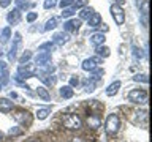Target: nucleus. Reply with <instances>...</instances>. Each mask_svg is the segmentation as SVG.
I'll list each match as a JSON object with an SVG mask.
<instances>
[{
	"label": "nucleus",
	"mask_w": 152,
	"mask_h": 142,
	"mask_svg": "<svg viewBox=\"0 0 152 142\" xmlns=\"http://www.w3.org/2000/svg\"><path fill=\"white\" fill-rule=\"evenodd\" d=\"M62 123H64L66 130H79V128H83V120L76 114H65L62 117Z\"/></svg>",
	"instance_id": "f257e3e1"
},
{
	"label": "nucleus",
	"mask_w": 152,
	"mask_h": 142,
	"mask_svg": "<svg viewBox=\"0 0 152 142\" xmlns=\"http://www.w3.org/2000/svg\"><path fill=\"white\" fill-rule=\"evenodd\" d=\"M119 126H121V120H119V117L116 114H111V115H108L106 118V123H104V130L109 136H114L116 133L119 131Z\"/></svg>",
	"instance_id": "f03ea898"
},
{
	"label": "nucleus",
	"mask_w": 152,
	"mask_h": 142,
	"mask_svg": "<svg viewBox=\"0 0 152 142\" xmlns=\"http://www.w3.org/2000/svg\"><path fill=\"white\" fill-rule=\"evenodd\" d=\"M128 99L132 103H136V104H146L147 103V92L146 90H141V88L130 90L128 92Z\"/></svg>",
	"instance_id": "7ed1b4c3"
},
{
	"label": "nucleus",
	"mask_w": 152,
	"mask_h": 142,
	"mask_svg": "<svg viewBox=\"0 0 152 142\" xmlns=\"http://www.w3.org/2000/svg\"><path fill=\"white\" fill-rule=\"evenodd\" d=\"M111 16H113L114 22H116L117 25H122V24L125 22V13H124L122 7H119V5H116V3L111 7Z\"/></svg>",
	"instance_id": "20e7f679"
},
{
	"label": "nucleus",
	"mask_w": 152,
	"mask_h": 142,
	"mask_svg": "<svg viewBox=\"0 0 152 142\" xmlns=\"http://www.w3.org/2000/svg\"><path fill=\"white\" fill-rule=\"evenodd\" d=\"M14 118H16V122L22 126H30L32 125V115L27 111H18L14 114Z\"/></svg>",
	"instance_id": "39448f33"
},
{
	"label": "nucleus",
	"mask_w": 152,
	"mask_h": 142,
	"mask_svg": "<svg viewBox=\"0 0 152 142\" xmlns=\"http://www.w3.org/2000/svg\"><path fill=\"white\" fill-rule=\"evenodd\" d=\"M102 63L100 57H92V59H86L83 62V70L84 71H94L95 68H98V65Z\"/></svg>",
	"instance_id": "423d86ee"
},
{
	"label": "nucleus",
	"mask_w": 152,
	"mask_h": 142,
	"mask_svg": "<svg viewBox=\"0 0 152 142\" xmlns=\"http://www.w3.org/2000/svg\"><path fill=\"white\" fill-rule=\"evenodd\" d=\"M51 62V52H48V51H41V52H38L37 57H35V63L38 66H45L48 65Z\"/></svg>",
	"instance_id": "0eeeda50"
},
{
	"label": "nucleus",
	"mask_w": 152,
	"mask_h": 142,
	"mask_svg": "<svg viewBox=\"0 0 152 142\" xmlns=\"http://www.w3.org/2000/svg\"><path fill=\"white\" fill-rule=\"evenodd\" d=\"M19 43H21V35L16 33V35H14V44L11 46V49H10V52H8V60H14V59H16V52H18Z\"/></svg>",
	"instance_id": "6e6552de"
},
{
	"label": "nucleus",
	"mask_w": 152,
	"mask_h": 142,
	"mask_svg": "<svg viewBox=\"0 0 152 142\" xmlns=\"http://www.w3.org/2000/svg\"><path fill=\"white\" fill-rule=\"evenodd\" d=\"M7 21H8V24H11V25L18 24L21 21V9L16 8V9H13V11H10L8 16H7Z\"/></svg>",
	"instance_id": "1a4fd4ad"
},
{
	"label": "nucleus",
	"mask_w": 152,
	"mask_h": 142,
	"mask_svg": "<svg viewBox=\"0 0 152 142\" xmlns=\"http://www.w3.org/2000/svg\"><path fill=\"white\" fill-rule=\"evenodd\" d=\"M52 41H54L56 46H64L66 43V35L64 32H57V33H54V36H52Z\"/></svg>",
	"instance_id": "9d476101"
},
{
	"label": "nucleus",
	"mask_w": 152,
	"mask_h": 142,
	"mask_svg": "<svg viewBox=\"0 0 152 142\" xmlns=\"http://www.w3.org/2000/svg\"><path fill=\"white\" fill-rule=\"evenodd\" d=\"M104 40H106V38H104V35H103L102 32H97V33H94V35L90 36V43H92L94 46H100V44H103Z\"/></svg>",
	"instance_id": "9b49d317"
},
{
	"label": "nucleus",
	"mask_w": 152,
	"mask_h": 142,
	"mask_svg": "<svg viewBox=\"0 0 152 142\" xmlns=\"http://www.w3.org/2000/svg\"><path fill=\"white\" fill-rule=\"evenodd\" d=\"M100 24H102V16H100L98 13L94 11V14L87 19V25L89 27H98Z\"/></svg>",
	"instance_id": "f8f14e48"
},
{
	"label": "nucleus",
	"mask_w": 152,
	"mask_h": 142,
	"mask_svg": "<svg viewBox=\"0 0 152 142\" xmlns=\"http://www.w3.org/2000/svg\"><path fill=\"white\" fill-rule=\"evenodd\" d=\"M79 25H81V19H73V21L65 22L64 28H65V30H68V32H71V30H78Z\"/></svg>",
	"instance_id": "ddd939ff"
},
{
	"label": "nucleus",
	"mask_w": 152,
	"mask_h": 142,
	"mask_svg": "<svg viewBox=\"0 0 152 142\" xmlns=\"http://www.w3.org/2000/svg\"><path fill=\"white\" fill-rule=\"evenodd\" d=\"M13 109V101L7 98H0V112H10Z\"/></svg>",
	"instance_id": "4468645a"
},
{
	"label": "nucleus",
	"mask_w": 152,
	"mask_h": 142,
	"mask_svg": "<svg viewBox=\"0 0 152 142\" xmlns=\"http://www.w3.org/2000/svg\"><path fill=\"white\" fill-rule=\"evenodd\" d=\"M75 95L73 92V87H70V85H64V87L60 88V96L65 98V99H70L71 96Z\"/></svg>",
	"instance_id": "2eb2a0df"
},
{
	"label": "nucleus",
	"mask_w": 152,
	"mask_h": 142,
	"mask_svg": "<svg viewBox=\"0 0 152 142\" xmlns=\"http://www.w3.org/2000/svg\"><path fill=\"white\" fill-rule=\"evenodd\" d=\"M119 88H121V80H116V82H113V84L106 88V95H108V96H113V95L117 93Z\"/></svg>",
	"instance_id": "dca6fc26"
},
{
	"label": "nucleus",
	"mask_w": 152,
	"mask_h": 142,
	"mask_svg": "<svg viewBox=\"0 0 152 142\" xmlns=\"http://www.w3.org/2000/svg\"><path fill=\"white\" fill-rule=\"evenodd\" d=\"M97 54L102 57V59H106V57H109V54H111V51H109V47H106V46H103V44H100V46H97Z\"/></svg>",
	"instance_id": "f3484780"
},
{
	"label": "nucleus",
	"mask_w": 152,
	"mask_h": 142,
	"mask_svg": "<svg viewBox=\"0 0 152 142\" xmlns=\"http://www.w3.org/2000/svg\"><path fill=\"white\" fill-rule=\"evenodd\" d=\"M37 95L41 99H45V101H49L51 99V95H49V92H48V88H45V87H38L37 88Z\"/></svg>",
	"instance_id": "a211bd4d"
},
{
	"label": "nucleus",
	"mask_w": 152,
	"mask_h": 142,
	"mask_svg": "<svg viewBox=\"0 0 152 142\" xmlns=\"http://www.w3.org/2000/svg\"><path fill=\"white\" fill-rule=\"evenodd\" d=\"M92 14H94V9H92V8L83 7V9L79 11V19H86V21H87V19L92 16Z\"/></svg>",
	"instance_id": "6ab92c4d"
},
{
	"label": "nucleus",
	"mask_w": 152,
	"mask_h": 142,
	"mask_svg": "<svg viewBox=\"0 0 152 142\" xmlns=\"http://www.w3.org/2000/svg\"><path fill=\"white\" fill-rule=\"evenodd\" d=\"M87 123L92 128H97V126H100V118H98V115L97 114H92V115H89V118H87Z\"/></svg>",
	"instance_id": "aec40b11"
},
{
	"label": "nucleus",
	"mask_w": 152,
	"mask_h": 142,
	"mask_svg": "<svg viewBox=\"0 0 152 142\" xmlns=\"http://www.w3.org/2000/svg\"><path fill=\"white\" fill-rule=\"evenodd\" d=\"M38 78H40L46 85H54L56 84V78H54V76H51V74H43V76H38Z\"/></svg>",
	"instance_id": "412c9836"
},
{
	"label": "nucleus",
	"mask_w": 152,
	"mask_h": 142,
	"mask_svg": "<svg viewBox=\"0 0 152 142\" xmlns=\"http://www.w3.org/2000/svg\"><path fill=\"white\" fill-rule=\"evenodd\" d=\"M32 59V52L30 51H24L22 52V55H21V59H19V63L24 65V63H28V60Z\"/></svg>",
	"instance_id": "4be33fe9"
},
{
	"label": "nucleus",
	"mask_w": 152,
	"mask_h": 142,
	"mask_svg": "<svg viewBox=\"0 0 152 142\" xmlns=\"http://www.w3.org/2000/svg\"><path fill=\"white\" fill-rule=\"evenodd\" d=\"M49 114H51L49 109H38V111H37V118H38V120H45Z\"/></svg>",
	"instance_id": "5701e85b"
},
{
	"label": "nucleus",
	"mask_w": 152,
	"mask_h": 142,
	"mask_svg": "<svg viewBox=\"0 0 152 142\" xmlns=\"http://www.w3.org/2000/svg\"><path fill=\"white\" fill-rule=\"evenodd\" d=\"M57 27V17H51L49 21L46 22V25H45V30H52V28H56Z\"/></svg>",
	"instance_id": "b1692460"
},
{
	"label": "nucleus",
	"mask_w": 152,
	"mask_h": 142,
	"mask_svg": "<svg viewBox=\"0 0 152 142\" xmlns=\"http://www.w3.org/2000/svg\"><path fill=\"white\" fill-rule=\"evenodd\" d=\"M73 14H75L73 8H64V9H62V17H71Z\"/></svg>",
	"instance_id": "393cba45"
},
{
	"label": "nucleus",
	"mask_w": 152,
	"mask_h": 142,
	"mask_svg": "<svg viewBox=\"0 0 152 142\" xmlns=\"http://www.w3.org/2000/svg\"><path fill=\"white\" fill-rule=\"evenodd\" d=\"M133 79H135L136 82H144V84L149 82V79H147V76H146V74H136Z\"/></svg>",
	"instance_id": "a878e982"
},
{
	"label": "nucleus",
	"mask_w": 152,
	"mask_h": 142,
	"mask_svg": "<svg viewBox=\"0 0 152 142\" xmlns=\"http://www.w3.org/2000/svg\"><path fill=\"white\" fill-rule=\"evenodd\" d=\"M8 40H10V27H5L2 30V41L7 43Z\"/></svg>",
	"instance_id": "bb28decb"
},
{
	"label": "nucleus",
	"mask_w": 152,
	"mask_h": 142,
	"mask_svg": "<svg viewBox=\"0 0 152 142\" xmlns=\"http://www.w3.org/2000/svg\"><path fill=\"white\" fill-rule=\"evenodd\" d=\"M57 5L56 0H45V3H43V7H45L46 9H49V8H54Z\"/></svg>",
	"instance_id": "cd10ccee"
},
{
	"label": "nucleus",
	"mask_w": 152,
	"mask_h": 142,
	"mask_svg": "<svg viewBox=\"0 0 152 142\" xmlns=\"http://www.w3.org/2000/svg\"><path fill=\"white\" fill-rule=\"evenodd\" d=\"M16 5H18V9H26L28 7L27 0H26V2H24V0H16Z\"/></svg>",
	"instance_id": "c85d7f7f"
},
{
	"label": "nucleus",
	"mask_w": 152,
	"mask_h": 142,
	"mask_svg": "<svg viewBox=\"0 0 152 142\" xmlns=\"http://www.w3.org/2000/svg\"><path fill=\"white\" fill-rule=\"evenodd\" d=\"M71 3H73V0H60V2H59V7L64 9V8H68Z\"/></svg>",
	"instance_id": "c756f323"
},
{
	"label": "nucleus",
	"mask_w": 152,
	"mask_h": 142,
	"mask_svg": "<svg viewBox=\"0 0 152 142\" xmlns=\"http://www.w3.org/2000/svg\"><path fill=\"white\" fill-rule=\"evenodd\" d=\"M73 3H75L76 8H83L87 5V0H73Z\"/></svg>",
	"instance_id": "7c9ffc66"
},
{
	"label": "nucleus",
	"mask_w": 152,
	"mask_h": 142,
	"mask_svg": "<svg viewBox=\"0 0 152 142\" xmlns=\"http://www.w3.org/2000/svg\"><path fill=\"white\" fill-rule=\"evenodd\" d=\"M92 73H94L92 79H100V78L103 76V70H97V68H95V70L92 71Z\"/></svg>",
	"instance_id": "2f4dec72"
},
{
	"label": "nucleus",
	"mask_w": 152,
	"mask_h": 142,
	"mask_svg": "<svg viewBox=\"0 0 152 142\" xmlns=\"http://www.w3.org/2000/svg\"><path fill=\"white\" fill-rule=\"evenodd\" d=\"M54 47V43H43V44L40 46V51H45V49H52Z\"/></svg>",
	"instance_id": "473e14b6"
},
{
	"label": "nucleus",
	"mask_w": 152,
	"mask_h": 142,
	"mask_svg": "<svg viewBox=\"0 0 152 142\" xmlns=\"http://www.w3.org/2000/svg\"><path fill=\"white\" fill-rule=\"evenodd\" d=\"M78 84H79L78 76H71V78H70V87H76Z\"/></svg>",
	"instance_id": "72a5a7b5"
},
{
	"label": "nucleus",
	"mask_w": 152,
	"mask_h": 142,
	"mask_svg": "<svg viewBox=\"0 0 152 142\" xmlns=\"http://www.w3.org/2000/svg\"><path fill=\"white\" fill-rule=\"evenodd\" d=\"M8 134L10 136H18V134H21V130H19V128H11V130L8 131Z\"/></svg>",
	"instance_id": "f704fd0d"
},
{
	"label": "nucleus",
	"mask_w": 152,
	"mask_h": 142,
	"mask_svg": "<svg viewBox=\"0 0 152 142\" xmlns=\"http://www.w3.org/2000/svg\"><path fill=\"white\" fill-rule=\"evenodd\" d=\"M37 17H38L37 13H28V14H27V21H28V22H33Z\"/></svg>",
	"instance_id": "c9c22d12"
},
{
	"label": "nucleus",
	"mask_w": 152,
	"mask_h": 142,
	"mask_svg": "<svg viewBox=\"0 0 152 142\" xmlns=\"http://www.w3.org/2000/svg\"><path fill=\"white\" fill-rule=\"evenodd\" d=\"M11 2H13V0H0V7H2V8H7Z\"/></svg>",
	"instance_id": "e433bc0d"
},
{
	"label": "nucleus",
	"mask_w": 152,
	"mask_h": 142,
	"mask_svg": "<svg viewBox=\"0 0 152 142\" xmlns=\"http://www.w3.org/2000/svg\"><path fill=\"white\" fill-rule=\"evenodd\" d=\"M133 51H135V52H133V54H135V57H136V59H138V57H140V59L142 57V54H141V52H140V51L136 49V47H133Z\"/></svg>",
	"instance_id": "4c0bfd02"
},
{
	"label": "nucleus",
	"mask_w": 152,
	"mask_h": 142,
	"mask_svg": "<svg viewBox=\"0 0 152 142\" xmlns=\"http://www.w3.org/2000/svg\"><path fill=\"white\" fill-rule=\"evenodd\" d=\"M71 142H86V141L83 139V137H75V139L71 141Z\"/></svg>",
	"instance_id": "58836bf2"
},
{
	"label": "nucleus",
	"mask_w": 152,
	"mask_h": 142,
	"mask_svg": "<svg viewBox=\"0 0 152 142\" xmlns=\"http://www.w3.org/2000/svg\"><path fill=\"white\" fill-rule=\"evenodd\" d=\"M114 2H116V5H119V7H121V5L125 3V0H114Z\"/></svg>",
	"instance_id": "ea45409f"
},
{
	"label": "nucleus",
	"mask_w": 152,
	"mask_h": 142,
	"mask_svg": "<svg viewBox=\"0 0 152 142\" xmlns=\"http://www.w3.org/2000/svg\"><path fill=\"white\" fill-rule=\"evenodd\" d=\"M10 96H11V98H18V93L16 92H11V93H10Z\"/></svg>",
	"instance_id": "a19ab883"
},
{
	"label": "nucleus",
	"mask_w": 152,
	"mask_h": 142,
	"mask_svg": "<svg viewBox=\"0 0 152 142\" xmlns=\"http://www.w3.org/2000/svg\"><path fill=\"white\" fill-rule=\"evenodd\" d=\"M100 28H102V30H103V32H108V27H106V25H104V24H103V27H102V25H100Z\"/></svg>",
	"instance_id": "79ce46f5"
},
{
	"label": "nucleus",
	"mask_w": 152,
	"mask_h": 142,
	"mask_svg": "<svg viewBox=\"0 0 152 142\" xmlns=\"http://www.w3.org/2000/svg\"><path fill=\"white\" fill-rule=\"evenodd\" d=\"M3 139V134H2V131H0V141H2Z\"/></svg>",
	"instance_id": "37998d69"
},
{
	"label": "nucleus",
	"mask_w": 152,
	"mask_h": 142,
	"mask_svg": "<svg viewBox=\"0 0 152 142\" xmlns=\"http://www.w3.org/2000/svg\"><path fill=\"white\" fill-rule=\"evenodd\" d=\"M27 142H35V141H32V139H30V141H27Z\"/></svg>",
	"instance_id": "c03bdc74"
},
{
	"label": "nucleus",
	"mask_w": 152,
	"mask_h": 142,
	"mask_svg": "<svg viewBox=\"0 0 152 142\" xmlns=\"http://www.w3.org/2000/svg\"><path fill=\"white\" fill-rule=\"evenodd\" d=\"M0 55H2V51H0Z\"/></svg>",
	"instance_id": "a18cd8bd"
}]
</instances>
